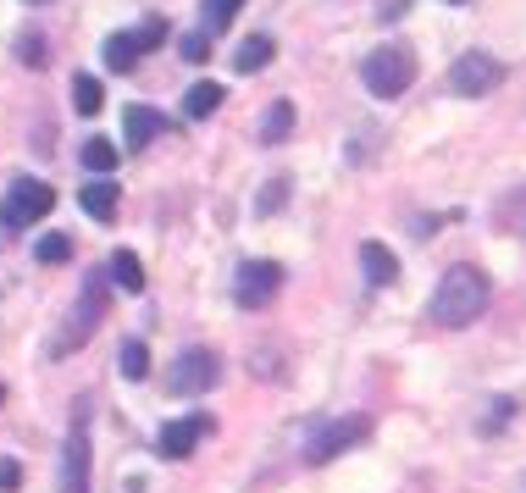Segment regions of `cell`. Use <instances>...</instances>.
<instances>
[{"label":"cell","mask_w":526,"mask_h":493,"mask_svg":"<svg viewBox=\"0 0 526 493\" xmlns=\"http://www.w3.org/2000/svg\"><path fill=\"white\" fill-rule=\"evenodd\" d=\"M488 300H493L488 272L460 261V266H449V272H443V283L432 289L427 316H432L438 327H466V322H477V316L488 311Z\"/></svg>","instance_id":"obj_1"},{"label":"cell","mask_w":526,"mask_h":493,"mask_svg":"<svg viewBox=\"0 0 526 493\" xmlns=\"http://www.w3.org/2000/svg\"><path fill=\"white\" fill-rule=\"evenodd\" d=\"M360 78H366V89L377 100H394V95H405V89L416 84V56H410V45H383V50H371L366 56Z\"/></svg>","instance_id":"obj_2"},{"label":"cell","mask_w":526,"mask_h":493,"mask_svg":"<svg viewBox=\"0 0 526 493\" xmlns=\"http://www.w3.org/2000/svg\"><path fill=\"white\" fill-rule=\"evenodd\" d=\"M50 205H56V189L39 178H17L12 189H6V200H0V228H34V222L50 217Z\"/></svg>","instance_id":"obj_3"},{"label":"cell","mask_w":526,"mask_h":493,"mask_svg":"<svg viewBox=\"0 0 526 493\" xmlns=\"http://www.w3.org/2000/svg\"><path fill=\"white\" fill-rule=\"evenodd\" d=\"M100 316H106V277L89 272L84 277V294H78V305H72L67 327H61V338H56V355H61V349H72V344H84V338L100 327Z\"/></svg>","instance_id":"obj_4"},{"label":"cell","mask_w":526,"mask_h":493,"mask_svg":"<svg viewBox=\"0 0 526 493\" xmlns=\"http://www.w3.org/2000/svg\"><path fill=\"white\" fill-rule=\"evenodd\" d=\"M499 84H504V61L488 56V50H466V56L449 67V89H455V95H466V100L493 95Z\"/></svg>","instance_id":"obj_5"},{"label":"cell","mask_w":526,"mask_h":493,"mask_svg":"<svg viewBox=\"0 0 526 493\" xmlns=\"http://www.w3.org/2000/svg\"><path fill=\"white\" fill-rule=\"evenodd\" d=\"M222 377V361H216L211 349H183L178 361L167 366V388L172 394H211V383Z\"/></svg>","instance_id":"obj_6"},{"label":"cell","mask_w":526,"mask_h":493,"mask_svg":"<svg viewBox=\"0 0 526 493\" xmlns=\"http://www.w3.org/2000/svg\"><path fill=\"white\" fill-rule=\"evenodd\" d=\"M366 433H371L366 416H338V421H327V427H316V433H311V444H305V460H311V466H327V460L344 455L349 444H360Z\"/></svg>","instance_id":"obj_7"},{"label":"cell","mask_w":526,"mask_h":493,"mask_svg":"<svg viewBox=\"0 0 526 493\" xmlns=\"http://www.w3.org/2000/svg\"><path fill=\"white\" fill-rule=\"evenodd\" d=\"M277 289H283V266L277 261H244L239 277H233V300H239L244 311H261Z\"/></svg>","instance_id":"obj_8"},{"label":"cell","mask_w":526,"mask_h":493,"mask_svg":"<svg viewBox=\"0 0 526 493\" xmlns=\"http://www.w3.org/2000/svg\"><path fill=\"white\" fill-rule=\"evenodd\" d=\"M67 455H61V493H89V427L84 416L72 421V433H67Z\"/></svg>","instance_id":"obj_9"},{"label":"cell","mask_w":526,"mask_h":493,"mask_svg":"<svg viewBox=\"0 0 526 493\" xmlns=\"http://www.w3.org/2000/svg\"><path fill=\"white\" fill-rule=\"evenodd\" d=\"M211 433V416H183V421H167L156 433V455L161 460H189L194 455V444Z\"/></svg>","instance_id":"obj_10"},{"label":"cell","mask_w":526,"mask_h":493,"mask_svg":"<svg viewBox=\"0 0 526 493\" xmlns=\"http://www.w3.org/2000/svg\"><path fill=\"white\" fill-rule=\"evenodd\" d=\"M122 133H128V145H133V150H144L150 139L172 133V122L161 117V111H150V106H128V111H122Z\"/></svg>","instance_id":"obj_11"},{"label":"cell","mask_w":526,"mask_h":493,"mask_svg":"<svg viewBox=\"0 0 526 493\" xmlns=\"http://www.w3.org/2000/svg\"><path fill=\"white\" fill-rule=\"evenodd\" d=\"M360 266H366V283H371V289H388V283L399 277L394 250H388V244H377V239L360 244Z\"/></svg>","instance_id":"obj_12"},{"label":"cell","mask_w":526,"mask_h":493,"mask_svg":"<svg viewBox=\"0 0 526 493\" xmlns=\"http://www.w3.org/2000/svg\"><path fill=\"white\" fill-rule=\"evenodd\" d=\"M78 205H84L95 222H111V217H117V183H106V178L84 183V189H78Z\"/></svg>","instance_id":"obj_13"},{"label":"cell","mask_w":526,"mask_h":493,"mask_svg":"<svg viewBox=\"0 0 526 493\" xmlns=\"http://www.w3.org/2000/svg\"><path fill=\"white\" fill-rule=\"evenodd\" d=\"M139 56H144V50H139V34H111L106 45H100V61H106L111 73H128Z\"/></svg>","instance_id":"obj_14"},{"label":"cell","mask_w":526,"mask_h":493,"mask_svg":"<svg viewBox=\"0 0 526 493\" xmlns=\"http://www.w3.org/2000/svg\"><path fill=\"white\" fill-rule=\"evenodd\" d=\"M493 222H499L504 233H521V239H526V183H521V189H510L499 205H493Z\"/></svg>","instance_id":"obj_15"},{"label":"cell","mask_w":526,"mask_h":493,"mask_svg":"<svg viewBox=\"0 0 526 493\" xmlns=\"http://www.w3.org/2000/svg\"><path fill=\"white\" fill-rule=\"evenodd\" d=\"M288 133H294V106L288 100H272L261 117V145H283Z\"/></svg>","instance_id":"obj_16"},{"label":"cell","mask_w":526,"mask_h":493,"mask_svg":"<svg viewBox=\"0 0 526 493\" xmlns=\"http://www.w3.org/2000/svg\"><path fill=\"white\" fill-rule=\"evenodd\" d=\"M106 272H111V283H122L128 294L144 289V266H139V255H133V250H117V255L106 261Z\"/></svg>","instance_id":"obj_17"},{"label":"cell","mask_w":526,"mask_h":493,"mask_svg":"<svg viewBox=\"0 0 526 493\" xmlns=\"http://www.w3.org/2000/svg\"><path fill=\"white\" fill-rule=\"evenodd\" d=\"M272 39H266V34H255V39H244V45L239 50H233V67H239V73H261V67H266V61H272Z\"/></svg>","instance_id":"obj_18"},{"label":"cell","mask_w":526,"mask_h":493,"mask_svg":"<svg viewBox=\"0 0 526 493\" xmlns=\"http://www.w3.org/2000/svg\"><path fill=\"white\" fill-rule=\"evenodd\" d=\"M117 372L128 377V383H139V377H150V349H144V338H128V344L117 349Z\"/></svg>","instance_id":"obj_19"},{"label":"cell","mask_w":526,"mask_h":493,"mask_svg":"<svg viewBox=\"0 0 526 493\" xmlns=\"http://www.w3.org/2000/svg\"><path fill=\"white\" fill-rule=\"evenodd\" d=\"M216 106H222V84H194L189 95H183V117H194V122L211 117Z\"/></svg>","instance_id":"obj_20"},{"label":"cell","mask_w":526,"mask_h":493,"mask_svg":"<svg viewBox=\"0 0 526 493\" xmlns=\"http://www.w3.org/2000/svg\"><path fill=\"white\" fill-rule=\"evenodd\" d=\"M117 156H122V150L111 145V139H89V145H84V167H89V172H100V178H106V172L117 167Z\"/></svg>","instance_id":"obj_21"},{"label":"cell","mask_w":526,"mask_h":493,"mask_svg":"<svg viewBox=\"0 0 526 493\" xmlns=\"http://www.w3.org/2000/svg\"><path fill=\"white\" fill-rule=\"evenodd\" d=\"M244 0H205V34H222V28L239 17Z\"/></svg>","instance_id":"obj_22"},{"label":"cell","mask_w":526,"mask_h":493,"mask_svg":"<svg viewBox=\"0 0 526 493\" xmlns=\"http://www.w3.org/2000/svg\"><path fill=\"white\" fill-rule=\"evenodd\" d=\"M72 106L84 111V117H95L100 111V84L95 78H72Z\"/></svg>","instance_id":"obj_23"},{"label":"cell","mask_w":526,"mask_h":493,"mask_svg":"<svg viewBox=\"0 0 526 493\" xmlns=\"http://www.w3.org/2000/svg\"><path fill=\"white\" fill-rule=\"evenodd\" d=\"M283 200H288V178H272L261 194H255V217H272V211H277Z\"/></svg>","instance_id":"obj_24"},{"label":"cell","mask_w":526,"mask_h":493,"mask_svg":"<svg viewBox=\"0 0 526 493\" xmlns=\"http://www.w3.org/2000/svg\"><path fill=\"white\" fill-rule=\"evenodd\" d=\"M67 255H72L67 233H45V239H39V261H45V266H61Z\"/></svg>","instance_id":"obj_25"},{"label":"cell","mask_w":526,"mask_h":493,"mask_svg":"<svg viewBox=\"0 0 526 493\" xmlns=\"http://www.w3.org/2000/svg\"><path fill=\"white\" fill-rule=\"evenodd\" d=\"M17 61H23V67H45V39L39 34H17Z\"/></svg>","instance_id":"obj_26"},{"label":"cell","mask_w":526,"mask_h":493,"mask_svg":"<svg viewBox=\"0 0 526 493\" xmlns=\"http://www.w3.org/2000/svg\"><path fill=\"white\" fill-rule=\"evenodd\" d=\"M183 61H205V56H211V34H205V28H200V34H183Z\"/></svg>","instance_id":"obj_27"},{"label":"cell","mask_w":526,"mask_h":493,"mask_svg":"<svg viewBox=\"0 0 526 493\" xmlns=\"http://www.w3.org/2000/svg\"><path fill=\"white\" fill-rule=\"evenodd\" d=\"M133 34H139V50H156L161 39H167V23H161V17H150V23L133 28Z\"/></svg>","instance_id":"obj_28"},{"label":"cell","mask_w":526,"mask_h":493,"mask_svg":"<svg viewBox=\"0 0 526 493\" xmlns=\"http://www.w3.org/2000/svg\"><path fill=\"white\" fill-rule=\"evenodd\" d=\"M17 482H23V466H17V460H0V493H12Z\"/></svg>","instance_id":"obj_29"},{"label":"cell","mask_w":526,"mask_h":493,"mask_svg":"<svg viewBox=\"0 0 526 493\" xmlns=\"http://www.w3.org/2000/svg\"><path fill=\"white\" fill-rule=\"evenodd\" d=\"M449 6H471V0H449Z\"/></svg>","instance_id":"obj_30"},{"label":"cell","mask_w":526,"mask_h":493,"mask_svg":"<svg viewBox=\"0 0 526 493\" xmlns=\"http://www.w3.org/2000/svg\"><path fill=\"white\" fill-rule=\"evenodd\" d=\"M28 6H45V0H28Z\"/></svg>","instance_id":"obj_31"},{"label":"cell","mask_w":526,"mask_h":493,"mask_svg":"<svg viewBox=\"0 0 526 493\" xmlns=\"http://www.w3.org/2000/svg\"><path fill=\"white\" fill-rule=\"evenodd\" d=\"M0 399H6V383H0Z\"/></svg>","instance_id":"obj_32"}]
</instances>
